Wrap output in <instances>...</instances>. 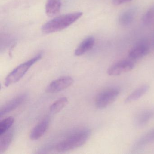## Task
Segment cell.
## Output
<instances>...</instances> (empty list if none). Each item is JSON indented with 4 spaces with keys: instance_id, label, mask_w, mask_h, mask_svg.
<instances>
[{
    "instance_id": "6da1fadb",
    "label": "cell",
    "mask_w": 154,
    "mask_h": 154,
    "mask_svg": "<svg viewBox=\"0 0 154 154\" xmlns=\"http://www.w3.org/2000/svg\"><path fill=\"white\" fill-rule=\"evenodd\" d=\"M81 12H74L57 17L43 25L42 32L48 34L63 30L78 20L82 16Z\"/></svg>"
},
{
    "instance_id": "7a4b0ae2",
    "label": "cell",
    "mask_w": 154,
    "mask_h": 154,
    "mask_svg": "<svg viewBox=\"0 0 154 154\" xmlns=\"http://www.w3.org/2000/svg\"><path fill=\"white\" fill-rule=\"evenodd\" d=\"M91 131L88 129L77 130L57 144L55 149L59 152L73 150L83 146L89 138Z\"/></svg>"
},
{
    "instance_id": "3957f363",
    "label": "cell",
    "mask_w": 154,
    "mask_h": 154,
    "mask_svg": "<svg viewBox=\"0 0 154 154\" xmlns=\"http://www.w3.org/2000/svg\"><path fill=\"white\" fill-rule=\"evenodd\" d=\"M42 54L39 53L36 56L19 65L12 70L6 77L5 80V85L9 86L19 82L26 73L30 67L39 61L42 57Z\"/></svg>"
},
{
    "instance_id": "277c9868",
    "label": "cell",
    "mask_w": 154,
    "mask_h": 154,
    "mask_svg": "<svg viewBox=\"0 0 154 154\" xmlns=\"http://www.w3.org/2000/svg\"><path fill=\"white\" fill-rule=\"evenodd\" d=\"M120 94V90L117 88H110L100 92L95 100L96 107L103 109L113 103Z\"/></svg>"
},
{
    "instance_id": "5b68a950",
    "label": "cell",
    "mask_w": 154,
    "mask_h": 154,
    "mask_svg": "<svg viewBox=\"0 0 154 154\" xmlns=\"http://www.w3.org/2000/svg\"><path fill=\"white\" fill-rule=\"evenodd\" d=\"M134 66V61L131 59L121 60L110 66L107 73L110 76H117L131 71Z\"/></svg>"
},
{
    "instance_id": "8992f818",
    "label": "cell",
    "mask_w": 154,
    "mask_h": 154,
    "mask_svg": "<svg viewBox=\"0 0 154 154\" xmlns=\"http://www.w3.org/2000/svg\"><path fill=\"white\" fill-rule=\"evenodd\" d=\"M74 81L71 76H62L51 82L46 88L48 93H56L68 88L73 84Z\"/></svg>"
},
{
    "instance_id": "52a82bcc",
    "label": "cell",
    "mask_w": 154,
    "mask_h": 154,
    "mask_svg": "<svg viewBox=\"0 0 154 154\" xmlns=\"http://www.w3.org/2000/svg\"><path fill=\"white\" fill-rule=\"evenodd\" d=\"M149 51V45L146 39L139 41L131 49L128 54L129 59L135 62L146 56Z\"/></svg>"
},
{
    "instance_id": "ba28073f",
    "label": "cell",
    "mask_w": 154,
    "mask_h": 154,
    "mask_svg": "<svg viewBox=\"0 0 154 154\" xmlns=\"http://www.w3.org/2000/svg\"><path fill=\"white\" fill-rule=\"evenodd\" d=\"M27 97L28 95L26 94H22L16 96L15 98L8 102L1 109L0 117L2 118L8 113L16 109L25 102Z\"/></svg>"
},
{
    "instance_id": "9c48e42d",
    "label": "cell",
    "mask_w": 154,
    "mask_h": 154,
    "mask_svg": "<svg viewBox=\"0 0 154 154\" xmlns=\"http://www.w3.org/2000/svg\"><path fill=\"white\" fill-rule=\"evenodd\" d=\"M153 142H154V129L149 131L136 141L131 149L132 153H137Z\"/></svg>"
},
{
    "instance_id": "30bf717a",
    "label": "cell",
    "mask_w": 154,
    "mask_h": 154,
    "mask_svg": "<svg viewBox=\"0 0 154 154\" xmlns=\"http://www.w3.org/2000/svg\"><path fill=\"white\" fill-rule=\"evenodd\" d=\"M49 125V119L45 118L38 123L30 132V138L37 140L42 137L46 132Z\"/></svg>"
},
{
    "instance_id": "8fae6325",
    "label": "cell",
    "mask_w": 154,
    "mask_h": 154,
    "mask_svg": "<svg viewBox=\"0 0 154 154\" xmlns=\"http://www.w3.org/2000/svg\"><path fill=\"white\" fill-rule=\"evenodd\" d=\"M154 117V109H147L140 112L135 118V124L141 128L147 124Z\"/></svg>"
},
{
    "instance_id": "7c38bea8",
    "label": "cell",
    "mask_w": 154,
    "mask_h": 154,
    "mask_svg": "<svg viewBox=\"0 0 154 154\" xmlns=\"http://www.w3.org/2000/svg\"><path fill=\"white\" fill-rule=\"evenodd\" d=\"M95 43V39L93 37H89L85 39L78 46L75 51V55L81 56L91 50Z\"/></svg>"
},
{
    "instance_id": "4fadbf2b",
    "label": "cell",
    "mask_w": 154,
    "mask_h": 154,
    "mask_svg": "<svg viewBox=\"0 0 154 154\" xmlns=\"http://www.w3.org/2000/svg\"><path fill=\"white\" fill-rule=\"evenodd\" d=\"M137 10L135 8H130L122 12L119 19V24L122 26L130 25L136 17Z\"/></svg>"
},
{
    "instance_id": "5bb4252c",
    "label": "cell",
    "mask_w": 154,
    "mask_h": 154,
    "mask_svg": "<svg viewBox=\"0 0 154 154\" xmlns=\"http://www.w3.org/2000/svg\"><path fill=\"white\" fill-rule=\"evenodd\" d=\"M62 6L61 0H48L45 6L46 14L49 17L57 15Z\"/></svg>"
},
{
    "instance_id": "9a60e30c",
    "label": "cell",
    "mask_w": 154,
    "mask_h": 154,
    "mask_svg": "<svg viewBox=\"0 0 154 154\" xmlns=\"http://www.w3.org/2000/svg\"><path fill=\"white\" fill-rule=\"evenodd\" d=\"M149 88V86L147 85H145L139 87L126 98L125 100V103H130L138 100L147 92Z\"/></svg>"
},
{
    "instance_id": "2e32d148",
    "label": "cell",
    "mask_w": 154,
    "mask_h": 154,
    "mask_svg": "<svg viewBox=\"0 0 154 154\" xmlns=\"http://www.w3.org/2000/svg\"><path fill=\"white\" fill-rule=\"evenodd\" d=\"M14 131L12 130L8 131L1 136L0 138V153L5 152L10 146L13 137Z\"/></svg>"
},
{
    "instance_id": "e0dca14e",
    "label": "cell",
    "mask_w": 154,
    "mask_h": 154,
    "mask_svg": "<svg viewBox=\"0 0 154 154\" xmlns=\"http://www.w3.org/2000/svg\"><path fill=\"white\" fill-rule=\"evenodd\" d=\"M68 103V99L65 97H62L57 100L49 108L50 111L54 114L58 113L61 111Z\"/></svg>"
},
{
    "instance_id": "ac0fdd59",
    "label": "cell",
    "mask_w": 154,
    "mask_h": 154,
    "mask_svg": "<svg viewBox=\"0 0 154 154\" xmlns=\"http://www.w3.org/2000/svg\"><path fill=\"white\" fill-rule=\"evenodd\" d=\"M14 122V118L11 116L2 120L0 122V136L9 130Z\"/></svg>"
},
{
    "instance_id": "d6986e66",
    "label": "cell",
    "mask_w": 154,
    "mask_h": 154,
    "mask_svg": "<svg viewBox=\"0 0 154 154\" xmlns=\"http://www.w3.org/2000/svg\"><path fill=\"white\" fill-rule=\"evenodd\" d=\"M143 23L146 25L152 24L154 22V7L149 9L143 16Z\"/></svg>"
},
{
    "instance_id": "ffe728a7",
    "label": "cell",
    "mask_w": 154,
    "mask_h": 154,
    "mask_svg": "<svg viewBox=\"0 0 154 154\" xmlns=\"http://www.w3.org/2000/svg\"><path fill=\"white\" fill-rule=\"evenodd\" d=\"M131 0H112V3L115 5H120L131 1Z\"/></svg>"
},
{
    "instance_id": "44dd1931",
    "label": "cell",
    "mask_w": 154,
    "mask_h": 154,
    "mask_svg": "<svg viewBox=\"0 0 154 154\" xmlns=\"http://www.w3.org/2000/svg\"><path fill=\"white\" fill-rule=\"evenodd\" d=\"M153 42L154 43V39H153Z\"/></svg>"
}]
</instances>
